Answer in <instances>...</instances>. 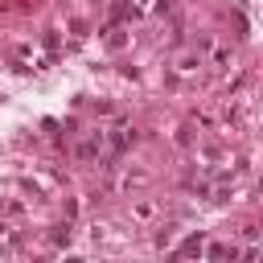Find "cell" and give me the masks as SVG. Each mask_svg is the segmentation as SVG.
Returning a JSON list of instances; mask_svg holds the SVG:
<instances>
[{
	"mask_svg": "<svg viewBox=\"0 0 263 263\" xmlns=\"http://www.w3.org/2000/svg\"><path fill=\"white\" fill-rule=\"evenodd\" d=\"M181 251H185V255H197V251H202V239H189V243H185Z\"/></svg>",
	"mask_w": 263,
	"mask_h": 263,
	"instance_id": "1",
	"label": "cell"
}]
</instances>
